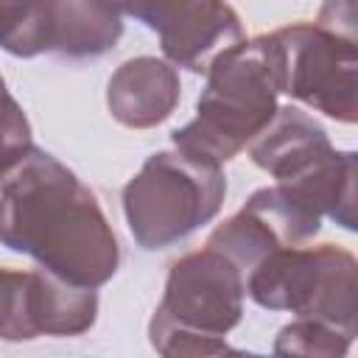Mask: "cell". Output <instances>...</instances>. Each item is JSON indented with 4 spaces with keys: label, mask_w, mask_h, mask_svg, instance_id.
I'll use <instances>...</instances> for the list:
<instances>
[{
    "label": "cell",
    "mask_w": 358,
    "mask_h": 358,
    "mask_svg": "<svg viewBox=\"0 0 358 358\" xmlns=\"http://www.w3.org/2000/svg\"><path fill=\"white\" fill-rule=\"evenodd\" d=\"M3 243L36 266L101 288L120 266V246L95 193L53 154L31 145L3 162Z\"/></svg>",
    "instance_id": "obj_1"
},
{
    "label": "cell",
    "mask_w": 358,
    "mask_h": 358,
    "mask_svg": "<svg viewBox=\"0 0 358 358\" xmlns=\"http://www.w3.org/2000/svg\"><path fill=\"white\" fill-rule=\"evenodd\" d=\"M277 53L271 34L243 39L207 70L196 117L171 131V143L218 165L238 157L277 115Z\"/></svg>",
    "instance_id": "obj_2"
},
{
    "label": "cell",
    "mask_w": 358,
    "mask_h": 358,
    "mask_svg": "<svg viewBox=\"0 0 358 358\" xmlns=\"http://www.w3.org/2000/svg\"><path fill=\"white\" fill-rule=\"evenodd\" d=\"M227 196L218 162L187 151H157L123 187V215L137 246L168 249L210 224Z\"/></svg>",
    "instance_id": "obj_3"
},
{
    "label": "cell",
    "mask_w": 358,
    "mask_h": 358,
    "mask_svg": "<svg viewBox=\"0 0 358 358\" xmlns=\"http://www.w3.org/2000/svg\"><path fill=\"white\" fill-rule=\"evenodd\" d=\"M246 294L268 310H291L358 338V257L336 243L282 246L246 274Z\"/></svg>",
    "instance_id": "obj_4"
},
{
    "label": "cell",
    "mask_w": 358,
    "mask_h": 358,
    "mask_svg": "<svg viewBox=\"0 0 358 358\" xmlns=\"http://www.w3.org/2000/svg\"><path fill=\"white\" fill-rule=\"evenodd\" d=\"M280 92L338 123H358V45L319 22L271 34Z\"/></svg>",
    "instance_id": "obj_5"
},
{
    "label": "cell",
    "mask_w": 358,
    "mask_h": 358,
    "mask_svg": "<svg viewBox=\"0 0 358 358\" xmlns=\"http://www.w3.org/2000/svg\"><path fill=\"white\" fill-rule=\"evenodd\" d=\"M120 17H134L159 36L168 62L190 73H204L210 64L243 42L238 11L227 0H103Z\"/></svg>",
    "instance_id": "obj_6"
},
{
    "label": "cell",
    "mask_w": 358,
    "mask_h": 358,
    "mask_svg": "<svg viewBox=\"0 0 358 358\" xmlns=\"http://www.w3.org/2000/svg\"><path fill=\"white\" fill-rule=\"evenodd\" d=\"M243 296L246 274L227 255L204 246L173 260L154 313L204 336L227 338L243 319Z\"/></svg>",
    "instance_id": "obj_7"
},
{
    "label": "cell",
    "mask_w": 358,
    "mask_h": 358,
    "mask_svg": "<svg viewBox=\"0 0 358 358\" xmlns=\"http://www.w3.org/2000/svg\"><path fill=\"white\" fill-rule=\"evenodd\" d=\"M98 319L95 288L70 282L42 266L31 271H3L0 336L28 341L36 336H81Z\"/></svg>",
    "instance_id": "obj_8"
},
{
    "label": "cell",
    "mask_w": 358,
    "mask_h": 358,
    "mask_svg": "<svg viewBox=\"0 0 358 358\" xmlns=\"http://www.w3.org/2000/svg\"><path fill=\"white\" fill-rule=\"evenodd\" d=\"M246 151L257 168L291 185L310 182L336 154L322 123L296 106H280Z\"/></svg>",
    "instance_id": "obj_9"
},
{
    "label": "cell",
    "mask_w": 358,
    "mask_h": 358,
    "mask_svg": "<svg viewBox=\"0 0 358 358\" xmlns=\"http://www.w3.org/2000/svg\"><path fill=\"white\" fill-rule=\"evenodd\" d=\"M182 98L179 70L168 59L134 56L106 84L109 115L126 129H154L168 120Z\"/></svg>",
    "instance_id": "obj_10"
},
{
    "label": "cell",
    "mask_w": 358,
    "mask_h": 358,
    "mask_svg": "<svg viewBox=\"0 0 358 358\" xmlns=\"http://www.w3.org/2000/svg\"><path fill=\"white\" fill-rule=\"evenodd\" d=\"M123 36V17L103 0H53V53L98 59Z\"/></svg>",
    "instance_id": "obj_11"
},
{
    "label": "cell",
    "mask_w": 358,
    "mask_h": 358,
    "mask_svg": "<svg viewBox=\"0 0 358 358\" xmlns=\"http://www.w3.org/2000/svg\"><path fill=\"white\" fill-rule=\"evenodd\" d=\"M243 207L252 210L257 218H263L282 246L308 243L310 238L319 235L322 218H324L319 204L305 190L288 182H277V185L255 190L243 201Z\"/></svg>",
    "instance_id": "obj_12"
},
{
    "label": "cell",
    "mask_w": 358,
    "mask_h": 358,
    "mask_svg": "<svg viewBox=\"0 0 358 358\" xmlns=\"http://www.w3.org/2000/svg\"><path fill=\"white\" fill-rule=\"evenodd\" d=\"M3 50L20 59L53 53V0H0Z\"/></svg>",
    "instance_id": "obj_13"
},
{
    "label": "cell",
    "mask_w": 358,
    "mask_h": 358,
    "mask_svg": "<svg viewBox=\"0 0 358 358\" xmlns=\"http://www.w3.org/2000/svg\"><path fill=\"white\" fill-rule=\"evenodd\" d=\"M207 246L218 249L221 255H227L243 274H249L263 257H268L271 252L282 249V243L277 241V235L268 229V224L263 218H257L252 210L241 207L235 215H229L227 221H221L210 238Z\"/></svg>",
    "instance_id": "obj_14"
},
{
    "label": "cell",
    "mask_w": 358,
    "mask_h": 358,
    "mask_svg": "<svg viewBox=\"0 0 358 358\" xmlns=\"http://www.w3.org/2000/svg\"><path fill=\"white\" fill-rule=\"evenodd\" d=\"M350 338L333 330L324 322L296 316L280 333L274 336V352L277 355H322V358H341L350 352Z\"/></svg>",
    "instance_id": "obj_15"
},
{
    "label": "cell",
    "mask_w": 358,
    "mask_h": 358,
    "mask_svg": "<svg viewBox=\"0 0 358 358\" xmlns=\"http://www.w3.org/2000/svg\"><path fill=\"white\" fill-rule=\"evenodd\" d=\"M324 215L358 235V151H336L324 185Z\"/></svg>",
    "instance_id": "obj_16"
},
{
    "label": "cell",
    "mask_w": 358,
    "mask_h": 358,
    "mask_svg": "<svg viewBox=\"0 0 358 358\" xmlns=\"http://www.w3.org/2000/svg\"><path fill=\"white\" fill-rule=\"evenodd\" d=\"M148 338L151 347L165 355V358H182V355H224V352H238L235 347L227 344L221 336H204L199 330L182 327L159 313L151 316L148 322Z\"/></svg>",
    "instance_id": "obj_17"
},
{
    "label": "cell",
    "mask_w": 358,
    "mask_h": 358,
    "mask_svg": "<svg viewBox=\"0 0 358 358\" xmlns=\"http://www.w3.org/2000/svg\"><path fill=\"white\" fill-rule=\"evenodd\" d=\"M316 22L358 45V0H322Z\"/></svg>",
    "instance_id": "obj_18"
},
{
    "label": "cell",
    "mask_w": 358,
    "mask_h": 358,
    "mask_svg": "<svg viewBox=\"0 0 358 358\" xmlns=\"http://www.w3.org/2000/svg\"><path fill=\"white\" fill-rule=\"evenodd\" d=\"M34 143H31V129H28V120L25 115L17 109V101L8 95V117H6V143H3V162L6 159H14L17 154L28 151Z\"/></svg>",
    "instance_id": "obj_19"
}]
</instances>
